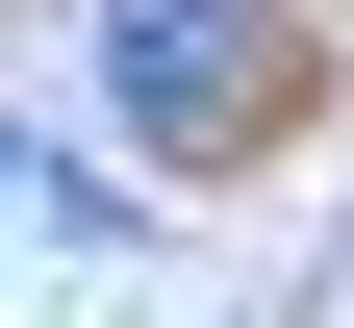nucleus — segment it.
Listing matches in <instances>:
<instances>
[{"label": "nucleus", "mask_w": 354, "mask_h": 328, "mask_svg": "<svg viewBox=\"0 0 354 328\" xmlns=\"http://www.w3.org/2000/svg\"><path fill=\"white\" fill-rule=\"evenodd\" d=\"M279 0H102V102L152 126V152H253L279 126Z\"/></svg>", "instance_id": "obj_1"}]
</instances>
